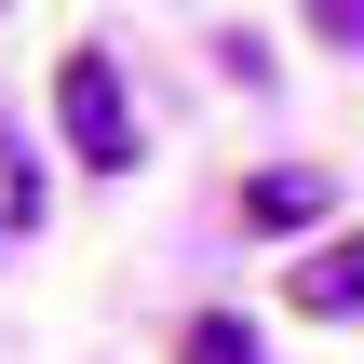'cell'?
I'll return each mask as SVG.
<instances>
[{
    "label": "cell",
    "instance_id": "4",
    "mask_svg": "<svg viewBox=\"0 0 364 364\" xmlns=\"http://www.w3.org/2000/svg\"><path fill=\"white\" fill-rule=\"evenodd\" d=\"M189 364H257V338H243V311H203V324H189Z\"/></svg>",
    "mask_w": 364,
    "mask_h": 364
},
{
    "label": "cell",
    "instance_id": "1",
    "mask_svg": "<svg viewBox=\"0 0 364 364\" xmlns=\"http://www.w3.org/2000/svg\"><path fill=\"white\" fill-rule=\"evenodd\" d=\"M54 122H68V149H81L95 176H122V162H135V95H122V68H108L95 41L54 68Z\"/></svg>",
    "mask_w": 364,
    "mask_h": 364
},
{
    "label": "cell",
    "instance_id": "3",
    "mask_svg": "<svg viewBox=\"0 0 364 364\" xmlns=\"http://www.w3.org/2000/svg\"><path fill=\"white\" fill-rule=\"evenodd\" d=\"M324 203H338V176H324V162H270V176L243 189V216H257V230H311Z\"/></svg>",
    "mask_w": 364,
    "mask_h": 364
},
{
    "label": "cell",
    "instance_id": "5",
    "mask_svg": "<svg viewBox=\"0 0 364 364\" xmlns=\"http://www.w3.org/2000/svg\"><path fill=\"white\" fill-rule=\"evenodd\" d=\"M311 41H338V54H364V0H311Z\"/></svg>",
    "mask_w": 364,
    "mask_h": 364
},
{
    "label": "cell",
    "instance_id": "2",
    "mask_svg": "<svg viewBox=\"0 0 364 364\" xmlns=\"http://www.w3.org/2000/svg\"><path fill=\"white\" fill-rule=\"evenodd\" d=\"M284 297L311 311V324H364V243L338 230V243H311L297 270H284Z\"/></svg>",
    "mask_w": 364,
    "mask_h": 364
}]
</instances>
